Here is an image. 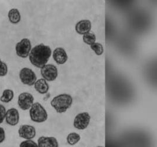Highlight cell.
<instances>
[{
	"label": "cell",
	"instance_id": "obj_1",
	"mask_svg": "<svg viewBox=\"0 0 157 147\" xmlns=\"http://www.w3.org/2000/svg\"><path fill=\"white\" fill-rule=\"evenodd\" d=\"M51 56V49L50 47L40 44L31 49L29 54V59L33 65L41 68L47 63Z\"/></svg>",
	"mask_w": 157,
	"mask_h": 147
},
{
	"label": "cell",
	"instance_id": "obj_2",
	"mask_svg": "<svg viewBox=\"0 0 157 147\" xmlns=\"http://www.w3.org/2000/svg\"><path fill=\"white\" fill-rule=\"evenodd\" d=\"M72 98L69 94H60L53 98L51 105L58 113H64L71 106Z\"/></svg>",
	"mask_w": 157,
	"mask_h": 147
},
{
	"label": "cell",
	"instance_id": "obj_3",
	"mask_svg": "<svg viewBox=\"0 0 157 147\" xmlns=\"http://www.w3.org/2000/svg\"><path fill=\"white\" fill-rule=\"evenodd\" d=\"M29 116L31 119L38 123L45 122L48 118V114L45 109L40 103H34L29 110Z\"/></svg>",
	"mask_w": 157,
	"mask_h": 147
},
{
	"label": "cell",
	"instance_id": "obj_4",
	"mask_svg": "<svg viewBox=\"0 0 157 147\" xmlns=\"http://www.w3.org/2000/svg\"><path fill=\"white\" fill-rule=\"evenodd\" d=\"M20 79L22 84L32 86L34 85L36 81V74L29 68H23L19 74Z\"/></svg>",
	"mask_w": 157,
	"mask_h": 147
},
{
	"label": "cell",
	"instance_id": "obj_5",
	"mask_svg": "<svg viewBox=\"0 0 157 147\" xmlns=\"http://www.w3.org/2000/svg\"><path fill=\"white\" fill-rule=\"evenodd\" d=\"M31 49V42L28 38H24L21 41L18 42L15 46L17 55L22 58H25L29 56Z\"/></svg>",
	"mask_w": 157,
	"mask_h": 147
},
{
	"label": "cell",
	"instance_id": "obj_6",
	"mask_svg": "<svg viewBox=\"0 0 157 147\" xmlns=\"http://www.w3.org/2000/svg\"><path fill=\"white\" fill-rule=\"evenodd\" d=\"M91 117L89 113L86 112L79 113L74 118V126L79 130L86 129L89 126Z\"/></svg>",
	"mask_w": 157,
	"mask_h": 147
},
{
	"label": "cell",
	"instance_id": "obj_7",
	"mask_svg": "<svg viewBox=\"0 0 157 147\" xmlns=\"http://www.w3.org/2000/svg\"><path fill=\"white\" fill-rule=\"evenodd\" d=\"M34 98L33 95L29 92H22L18 98V105L22 110L27 111L34 104Z\"/></svg>",
	"mask_w": 157,
	"mask_h": 147
},
{
	"label": "cell",
	"instance_id": "obj_8",
	"mask_svg": "<svg viewBox=\"0 0 157 147\" xmlns=\"http://www.w3.org/2000/svg\"><path fill=\"white\" fill-rule=\"evenodd\" d=\"M41 74L45 80L52 81L57 77V68L52 64H47L41 68Z\"/></svg>",
	"mask_w": 157,
	"mask_h": 147
},
{
	"label": "cell",
	"instance_id": "obj_9",
	"mask_svg": "<svg viewBox=\"0 0 157 147\" xmlns=\"http://www.w3.org/2000/svg\"><path fill=\"white\" fill-rule=\"evenodd\" d=\"M18 133L22 138L25 140H31L36 137V130L32 126L22 125L20 127Z\"/></svg>",
	"mask_w": 157,
	"mask_h": 147
},
{
	"label": "cell",
	"instance_id": "obj_10",
	"mask_svg": "<svg viewBox=\"0 0 157 147\" xmlns=\"http://www.w3.org/2000/svg\"><path fill=\"white\" fill-rule=\"evenodd\" d=\"M7 124L11 126H17L20 121V114L18 111L14 108H11L6 111L5 117Z\"/></svg>",
	"mask_w": 157,
	"mask_h": 147
},
{
	"label": "cell",
	"instance_id": "obj_11",
	"mask_svg": "<svg viewBox=\"0 0 157 147\" xmlns=\"http://www.w3.org/2000/svg\"><path fill=\"white\" fill-rule=\"evenodd\" d=\"M37 142L38 147H59L57 140L53 137H40Z\"/></svg>",
	"mask_w": 157,
	"mask_h": 147
},
{
	"label": "cell",
	"instance_id": "obj_12",
	"mask_svg": "<svg viewBox=\"0 0 157 147\" xmlns=\"http://www.w3.org/2000/svg\"><path fill=\"white\" fill-rule=\"evenodd\" d=\"M91 29V22L90 20H84L79 21L75 25V30L79 34H86L90 33Z\"/></svg>",
	"mask_w": 157,
	"mask_h": 147
},
{
	"label": "cell",
	"instance_id": "obj_13",
	"mask_svg": "<svg viewBox=\"0 0 157 147\" xmlns=\"http://www.w3.org/2000/svg\"><path fill=\"white\" fill-rule=\"evenodd\" d=\"M53 58L58 64H64L68 59V56L63 48H57L54 51Z\"/></svg>",
	"mask_w": 157,
	"mask_h": 147
},
{
	"label": "cell",
	"instance_id": "obj_14",
	"mask_svg": "<svg viewBox=\"0 0 157 147\" xmlns=\"http://www.w3.org/2000/svg\"><path fill=\"white\" fill-rule=\"evenodd\" d=\"M34 88L38 93L41 94H45L48 92L50 87L46 80L41 78L36 81L34 84Z\"/></svg>",
	"mask_w": 157,
	"mask_h": 147
},
{
	"label": "cell",
	"instance_id": "obj_15",
	"mask_svg": "<svg viewBox=\"0 0 157 147\" xmlns=\"http://www.w3.org/2000/svg\"><path fill=\"white\" fill-rule=\"evenodd\" d=\"M8 17L10 22L13 24H18L21 21V14L18 10L16 8H13L9 11Z\"/></svg>",
	"mask_w": 157,
	"mask_h": 147
},
{
	"label": "cell",
	"instance_id": "obj_16",
	"mask_svg": "<svg viewBox=\"0 0 157 147\" xmlns=\"http://www.w3.org/2000/svg\"><path fill=\"white\" fill-rule=\"evenodd\" d=\"M14 93L12 90L6 89L3 91L1 97H0V101L4 103H8L12 101L14 98Z\"/></svg>",
	"mask_w": 157,
	"mask_h": 147
},
{
	"label": "cell",
	"instance_id": "obj_17",
	"mask_svg": "<svg viewBox=\"0 0 157 147\" xmlns=\"http://www.w3.org/2000/svg\"><path fill=\"white\" fill-rule=\"evenodd\" d=\"M81 140V137L78 133H70L67 137V142L70 145L77 144Z\"/></svg>",
	"mask_w": 157,
	"mask_h": 147
},
{
	"label": "cell",
	"instance_id": "obj_18",
	"mask_svg": "<svg viewBox=\"0 0 157 147\" xmlns=\"http://www.w3.org/2000/svg\"><path fill=\"white\" fill-rule=\"evenodd\" d=\"M96 37L93 33H88L83 36V41L88 45H91L95 42Z\"/></svg>",
	"mask_w": 157,
	"mask_h": 147
},
{
	"label": "cell",
	"instance_id": "obj_19",
	"mask_svg": "<svg viewBox=\"0 0 157 147\" xmlns=\"http://www.w3.org/2000/svg\"><path fill=\"white\" fill-rule=\"evenodd\" d=\"M90 46H91V48L95 52L96 55L101 56L102 54L104 52V48L102 44H101L98 42H95Z\"/></svg>",
	"mask_w": 157,
	"mask_h": 147
},
{
	"label": "cell",
	"instance_id": "obj_20",
	"mask_svg": "<svg viewBox=\"0 0 157 147\" xmlns=\"http://www.w3.org/2000/svg\"><path fill=\"white\" fill-rule=\"evenodd\" d=\"M7 72V65L0 59V77L6 76Z\"/></svg>",
	"mask_w": 157,
	"mask_h": 147
},
{
	"label": "cell",
	"instance_id": "obj_21",
	"mask_svg": "<svg viewBox=\"0 0 157 147\" xmlns=\"http://www.w3.org/2000/svg\"><path fill=\"white\" fill-rule=\"evenodd\" d=\"M20 147H38V146L34 141L25 140L21 142Z\"/></svg>",
	"mask_w": 157,
	"mask_h": 147
},
{
	"label": "cell",
	"instance_id": "obj_22",
	"mask_svg": "<svg viewBox=\"0 0 157 147\" xmlns=\"http://www.w3.org/2000/svg\"><path fill=\"white\" fill-rule=\"evenodd\" d=\"M6 114V109L4 105L0 104V124H2L5 119Z\"/></svg>",
	"mask_w": 157,
	"mask_h": 147
},
{
	"label": "cell",
	"instance_id": "obj_23",
	"mask_svg": "<svg viewBox=\"0 0 157 147\" xmlns=\"http://www.w3.org/2000/svg\"><path fill=\"white\" fill-rule=\"evenodd\" d=\"M6 139V133L3 128L0 126V144L2 143Z\"/></svg>",
	"mask_w": 157,
	"mask_h": 147
},
{
	"label": "cell",
	"instance_id": "obj_24",
	"mask_svg": "<svg viewBox=\"0 0 157 147\" xmlns=\"http://www.w3.org/2000/svg\"><path fill=\"white\" fill-rule=\"evenodd\" d=\"M102 147V146H98V147Z\"/></svg>",
	"mask_w": 157,
	"mask_h": 147
}]
</instances>
